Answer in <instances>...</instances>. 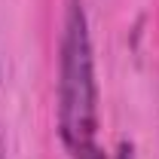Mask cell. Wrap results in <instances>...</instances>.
<instances>
[{
    "label": "cell",
    "instance_id": "1",
    "mask_svg": "<svg viewBox=\"0 0 159 159\" xmlns=\"http://www.w3.org/2000/svg\"><path fill=\"white\" fill-rule=\"evenodd\" d=\"M98 129V83L95 52L89 37V19L80 0L64 9V28L58 43V135L61 144L77 153L95 144Z\"/></svg>",
    "mask_w": 159,
    "mask_h": 159
},
{
    "label": "cell",
    "instance_id": "2",
    "mask_svg": "<svg viewBox=\"0 0 159 159\" xmlns=\"http://www.w3.org/2000/svg\"><path fill=\"white\" fill-rule=\"evenodd\" d=\"M74 159H104V153H101L95 144H89V147H83V150H77L74 153Z\"/></svg>",
    "mask_w": 159,
    "mask_h": 159
},
{
    "label": "cell",
    "instance_id": "3",
    "mask_svg": "<svg viewBox=\"0 0 159 159\" xmlns=\"http://www.w3.org/2000/svg\"><path fill=\"white\" fill-rule=\"evenodd\" d=\"M116 159H138V153H135V144H129V141H122L116 150Z\"/></svg>",
    "mask_w": 159,
    "mask_h": 159
}]
</instances>
